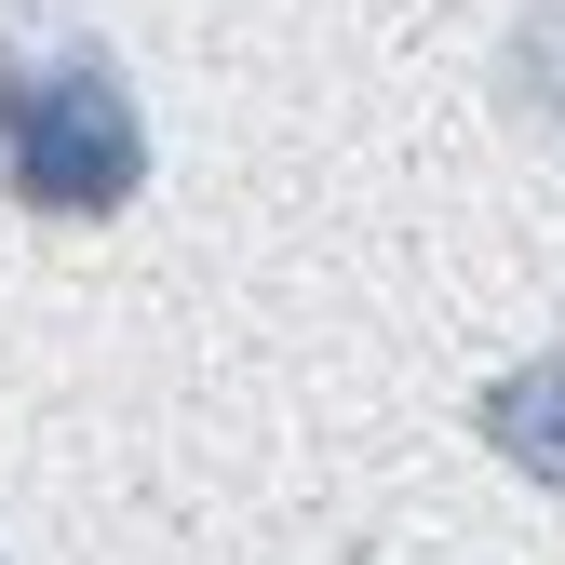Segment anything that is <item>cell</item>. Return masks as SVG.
<instances>
[{
  "label": "cell",
  "mask_w": 565,
  "mask_h": 565,
  "mask_svg": "<svg viewBox=\"0 0 565 565\" xmlns=\"http://www.w3.org/2000/svg\"><path fill=\"white\" fill-rule=\"evenodd\" d=\"M0 189L67 230H108L149 189V108L108 41H54V54L0 41Z\"/></svg>",
  "instance_id": "cell-1"
},
{
  "label": "cell",
  "mask_w": 565,
  "mask_h": 565,
  "mask_svg": "<svg viewBox=\"0 0 565 565\" xmlns=\"http://www.w3.org/2000/svg\"><path fill=\"white\" fill-rule=\"evenodd\" d=\"M471 431H484L499 471H525L539 499H565V337L525 350V364H499V377L471 391Z\"/></svg>",
  "instance_id": "cell-2"
},
{
  "label": "cell",
  "mask_w": 565,
  "mask_h": 565,
  "mask_svg": "<svg viewBox=\"0 0 565 565\" xmlns=\"http://www.w3.org/2000/svg\"><path fill=\"white\" fill-rule=\"evenodd\" d=\"M499 108L539 121V135H565V0H525V14H512V41H499Z\"/></svg>",
  "instance_id": "cell-3"
}]
</instances>
